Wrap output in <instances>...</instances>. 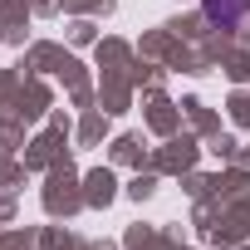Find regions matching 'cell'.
<instances>
[{
	"instance_id": "6da1fadb",
	"label": "cell",
	"mask_w": 250,
	"mask_h": 250,
	"mask_svg": "<svg viewBox=\"0 0 250 250\" xmlns=\"http://www.w3.org/2000/svg\"><path fill=\"white\" fill-rule=\"evenodd\" d=\"M245 10H250V0H206V15L221 20V25H235Z\"/></svg>"
}]
</instances>
